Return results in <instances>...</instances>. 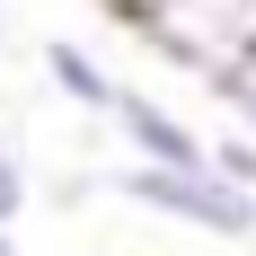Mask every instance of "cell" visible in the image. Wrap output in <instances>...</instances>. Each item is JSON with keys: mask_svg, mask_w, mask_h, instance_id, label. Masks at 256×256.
<instances>
[{"mask_svg": "<svg viewBox=\"0 0 256 256\" xmlns=\"http://www.w3.org/2000/svg\"><path fill=\"white\" fill-rule=\"evenodd\" d=\"M26 204H36V177H26V150L9 142V124H0V230H18Z\"/></svg>", "mask_w": 256, "mask_h": 256, "instance_id": "5b68a950", "label": "cell"}, {"mask_svg": "<svg viewBox=\"0 0 256 256\" xmlns=\"http://www.w3.org/2000/svg\"><path fill=\"white\" fill-rule=\"evenodd\" d=\"M106 124H115V142L132 150V168H204V132L186 124L168 98H150V88H115V106H106Z\"/></svg>", "mask_w": 256, "mask_h": 256, "instance_id": "3957f363", "label": "cell"}, {"mask_svg": "<svg viewBox=\"0 0 256 256\" xmlns=\"http://www.w3.org/2000/svg\"><path fill=\"white\" fill-rule=\"evenodd\" d=\"M204 159H212V177H230V186L256 194V142L248 132H204Z\"/></svg>", "mask_w": 256, "mask_h": 256, "instance_id": "8992f818", "label": "cell"}, {"mask_svg": "<svg viewBox=\"0 0 256 256\" xmlns=\"http://www.w3.org/2000/svg\"><path fill=\"white\" fill-rule=\"evenodd\" d=\"M212 98L230 106L238 124H248V142H256V62H248V71H230V80H221V88H212Z\"/></svg>", "mask_w": 256, "mask_h": 256, "instance_id": "52a82bcc", "label": "cell"}, {"mask_svg": "<svg viewBox=\"0 0 256 256\" xmlns=\"http://www.w3.org/2000/svg\"><path fill=\"white\" fill-rule=\"evenodd\" d=\"M115 194L142 212H159V221H177V230H204V238H256V194L230 177H212L204 168H115Z\"/></svg>", "mask_w": 256, "mask_h": 256, "instance_id": "7a4b0ae2", "label": "cell"}, {"mask_svg": "<svg viewBox=\"0 0 256 256\" xmlns=\"http://www.w3.org/2000/svg\"><path fill=\"white\" fill-rule=\"evenodd\" d=\"M0 256H26V238H18V230H0Z\"/></svg>", "mask_w": 256, "mask_h": 256, "instance_id": "9c48e42d", "label": "cell"}, {"mask_svg": "<svg viewBox=\"0 0 256 256\" xmlns=\"http://www.w3.org/2000/svg\"><path fill=\"white\" fill-rule=\"evenodd\" d=\"M98 9H106L115 26H132V36H142V26H150L159 9H168V0H98Z\"/></svg>", "mask_w": 256, "mask_h": 256, "instance_id": "ba28073f", "label": "cell"}, {"mask_svg": "<svg viewBox=\"0 0 256 256\" xmlns=\"http://www.w3.org/2000/svg\"><path fill=\"white\" fill-rule=\"evenodd\" d=\"M44 80L80 106V115H98V124H106V106H115V88H124V80L106 71L88 44H71V36H53V44H44Z\"/></svg>", "mask_w": 256, "mask_h": 256, "instance_id": "277c9868", "label": "cell"}, {"mask_svg": "<svg viewBox=\"0 0 256 256\" xmlns=\"http://www.w3.org/2000/svg\"><path fill=\"white\" fill-rule=\"evenodd\" d=\"M142 44H150L168 71L221 88L230 71L256 62V0H168V9L142 26Z\"/></svg>", "mask_w": 256, "mask_h": 256, "instance_id": "6da1fadb", "label": "cell"}]
</instances>
